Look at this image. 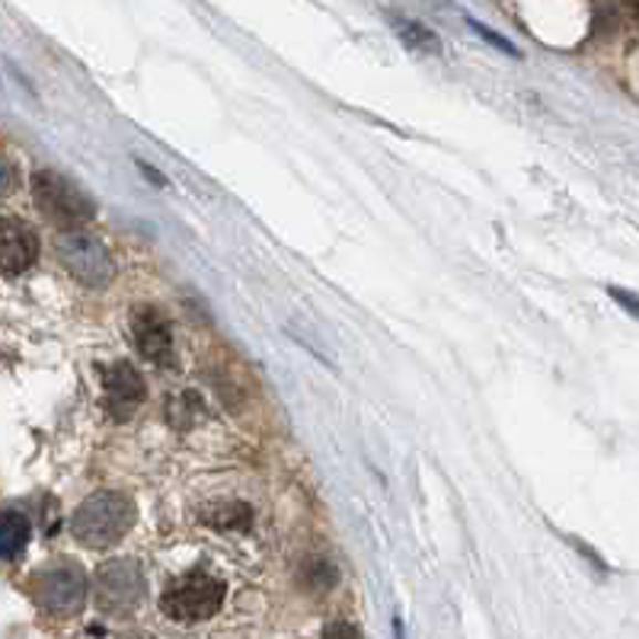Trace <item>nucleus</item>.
I'll list each match as a JSON object with an SVG mask.
<instances>
[{
  "label": "nucleus",
  "mask_w": 639,
  "mask_h": 639,
  "mask_svg": "<svg viewBox=\"0 0 639 639\" xmlns=\"http://www.w3.org/2000/svg\"><path fill=\"white\" fill-rule=\"evenodd\" d=\"M0 260L7 275H23L32 262L39 260V237L32 233L30 224L17 218H3V233H0Z\"/></svg>",
  "instance_id": "9"
},
{
  "label": "nucleus",
  "mask_w": 639,
  "mask_h": 639,
  "mask_svg": "<svg viewBox=\"0 0 639 639\" xmlns=\"http://www.w3.org/2000/svg\"><path fill=\"white\" fill-rule=\"evenodd\" d=\"M301 579H304V585H307L311 591H329V588L339 582V573H336L333 559H326V556H314V559H307V563H304Z\"/></svg>",
  "instance_id": "12"
},
{
  "label": "nucleus",
  "mask_w": 639,
  "mask_h": 639,
  "mask_svg": "<svg viewBox=\"0 0 639 639\" xmlns=\"http://www.w3.org/2000/svg\"><path fill=\"white\" fill-rule=\"evenodd\" d=\"M32 199L39 211L61 228H81L96 214V205L87 192L55 170H39L32 176Z\"/></svg>",
  "instance_id": "3"
},
{
  "label": "nucleus",
  "mask_w": 639,
  "mask_h": 639,
  "mask_svg": "<svg viewBox=\"0 0 639 639\" xmlns=\"http://www.w3.org/2000/svg\"><path fill=\"white\" fill-rule=\"evenodd\" d=\"M394 30L412 52H422V55H438L441 52V42H438L436 32L412 23V20H394Z\"/></svg>",
  "instance_id": "11"
},
{
  "label": "nucleus",
  "mask_w": 639,
  "mask_h": 639,
  "mask_svg": "<svg viewBox=\"0 0 639 639\" xmlns=\"http://www.w3.org/2000/svg\"><path fill=\"white\" fill-rule=\"evenodd\" d=\"M323 637H362V630L349 627V624H329V627L323 630Z\"/></svg>",
  "instance_id": "16"
},
{
  "label": "nucleus",
  "mask_w": 639,
  "mask_h": 639,
  "mask_svg": "<svg viewBox=\"0 0 639 639\" xmlns=\"http://www.w3.org/2000/svg\"><path fill=\"white\" fill-rule=\"evenodd\" d=\"M13 186H17V179H13V164H10V160H3V196H10V192H13Z\"/></svg>",
  "instance_id": "17"
},
{
  "label": "nucleus",
  "mask_w": 639,
  "mask_h": 639,
  "mask_svg": "<svg viewBox=\"0 0 639 639\" xmlns=\"http://www.w3.org/2000/svg\"><path fill=\"white\" fill-rule=\"evenodd\" d=\"M27 544H30V518L17 509H7L0 522V556L10 563L27 551Z\"/></svg>",
  "instance_id": "10"
},
{
  "label": "nucleus",
  "mask_w": 639,
  "mask_h": 639,
  "mask_svg": "<svg viewBox=\"0 0 639 639\" xmlns=\"http://www.w3.org/2000/svg\"><path fill=\"white\" fill-rule=\"evenodd\" d=\"M610 291V297L617 301V304H624L633 317H639V297H633L630 291H620V289H608Z\"/></svg>",
  "instance_id": "15"
},
{
  "label": "nucleus",
  "mask_w": 639,
  "mask_h": 639,
  "mask_svg": "<svg viewBox=\"0 0 639 639\" xmlns=\"http://www.w3.org/2000/svg\"><path fill=\"white\" fill-rule=\"evenodd\" d=\"M147 582L135 559H109L96 569V608L106 617H128L145 601Z\"/></svg>",
  "instance_id": "6"
},
{
  "label": "nucleus",
  "mask_w": 639,
  "mask_h": 639,
  "mask_svg": "<svg viewBox=\"0 0 639 639\" xmlns=\"http://www.w3.org/2000/svg\"><path fill=\"white\" fill-rule=\"evenodd\" d=\"M132 336L147 362H154L157 368L174 365V326L157 307L145 304L132 311Z\"/></svg>",
  "instance_id": "8"
},
{
  "label": "nucleus",
  "mask_w": 639,
  "mask_h": 639,
  "mask_svg": "<svg viewBox=\"0 0 639 639\" xmlns=\"http://www.w3.org/2000/svg\"><path fill=\"white\" fill-rule=\"evenodd\" d=\"M55 253H59L61 265L67 269V275H74L87 289H106L116 279V265H113L109 250L93 233L64 228L55 240Z\"/></svg>",
  "instance_id": "4"
},
{
  "label": "nucleus",
  "mask_w": 639,
  "mask_h": 639,
  "mask_svg": "<svg viewBox=\"0 0 639 639\" xmlns=\"http://www.w3.org/2000/svg\"><path fill=\"white\" fill-rule=\"evenodd\" d=\"M138 167H142V174L150 176V179H154V182H157V186H167V179H164V176L157 174V170H150V167H147V164H138Z\"/></svg>",
  "instance_id": "18"
},
{
  "label": "nucleus",
  "mask_w": 639,
  "mask_h": 639,
  "mask_svg": "<svg viewBox=\"0 0 639 639\" xmlns=\"http://www.w3.org/2000/svg\"><path fill=\"white\" fill-rule=\"evenodd\" d=\"M32 598L45 614L67 620V617L81 614L87 601V573L77 563H55L35 576Z\"/></svg>",
  "instance_id": "5"
},
{
  "label": "nucleus",
  "mask_w": 639,
  "mask_h": 639,
  "mask_svg": "<svg viewBox=\"0 0 639 639\" xmlns=\"http://www.w3.org/2000/svg\"><path fill=\"white\" fill-rule=\"evenodd\" d=\"M470 27H473V30H476V35H483V39H486V42H493L495 49H502V52H505V55H518V52H515V49H512V45H509V42H505V39H499V35H495L493 30H486V27H480V23H470Z\"/></svg>",
  "instance_id": "14"
},
{
  "label": "nucleus",
  "mask_w": 639,
  "mask_h": 639,
  "mask_svg": "<svg viewBox=\"0 0 639 639\" xmlns=\"http://www.w3.org/2000/svg\"><path fill=\"white\" fill-rule=\"evenodd\" d=\"M218 515H205V522L221 527V531H247L253 524V509L243 505V502H228V505H218L214 509Z\"/></svg>",
  "instance_id": "13"
},
{
  "label": "nucleus",
  "mask_w": 639,
  "mask_h": 639,
  "mask_svg": "<svg viewBox=\"0 0 639 639\" xmlns=\"http://www.w3.org/2000/svg\"><path fill=\"white\" fill-rule=\"evenodd\" d=\"M224 595H228L224 582L214 579L205 569H192L167 585V591L160 595V610L176 624H199L221 610Z\"/></svg>",
  "instance_id": "2"
},
{
  "label": "nucleus",
  "mask_w": 639,
  "mask_h": 639,
  "mask_svg": "<svg viewBox=\"0 0 639 639\" xmlns=\"http://www.w3.org/2000/svg\"><path fill=\"white\" fill-rule=\"evenodd\" d=\"M99 380H103V409L116 422L132 419L145 404V378L138 375L135 365L106 362V365H99Z\"/></svg>",
  "instance_id": "7"
},
{
  "label": "nucleus",
  "mask_w": 639,
  "mask_h": 639,
  "mask_svg": "<svg viewBox=\"0 0 639 639\" xmlns=\"http://www.w3.org/2000/svg\"><path fill=\"white\" fill-rule=\"evenodd\" d=\"M135 515H138L135 502L125 493H93L77 505V512L71 518V531L84 547L103 551V547L118 544L132 531Z\"/></svg>",
  "instance_id": "1"
}]
</instances>
